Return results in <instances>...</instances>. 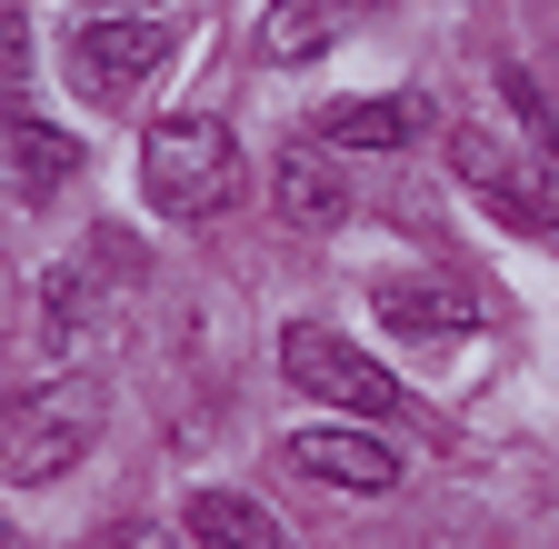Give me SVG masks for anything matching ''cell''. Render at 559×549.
Returning <instances> with one entry per match:
<instances>
[{"mask_svg": "<svg viewBox=\"0 0 559 549\" xmlns=\"http://www.w3.org/2000/svg\"><path fill=\"white\" fill-rule=\"evenodd\" d=\"M100 380H40V390H21L11 409H0V479L11 490H40V479H60V469H81L91 460V440H100Z\"/></svg>", "mask_w": 559, "mask_h": 549, "instance_id": "6da1fadb", "label": "cell"}, {"mask_svg": "<svg viewBox=\"0 0 559 549\" xmlns=\"http://www.w3.org/2000/svg\"><path fill=\"white\" fill-rule=\"evenodd\" d=\"M170 50H180V40H170L160 21H81V31H70V81H81V100L120 110Z\"/></svg>", "mask_w": 559, "mask_h": 549, "instance_id": "5b68a950", "label": "cell"}, {"mask_svg": "<svg viewBox=\"0 0 559 549\" xmlns=\"http://www.w3.org/2000/svg\"><path fill=\"white\" fill-rule=\"evenodd\" d=\"M280 211H290L300 230H340V211H349V190L330 180V160L290 151V160H280Z\"/></svg>", "mask_w": 559, "mask_h": 549, "instance_id": "4fadbf2b", "label": "cell"}, {"mask_svg": "<svg viewBox=\"0 0 559 549\" xmlns=\"http://www.w3.org/2000/svg\"><path fill=\"white\" fill-rule=\"evenodd\" d=\"M450 160H460V180H469L500 220L559 230V130H520V141H500L489 120H460Z\"/></svg>", "mask_w": 559, "mask_h": 549, "instance_id": "3957f363", "label": "cell"}, {"mask_svg": "<svg viewBox=\"0 0 559 549\" xmlns=\"http://www.w3.org/2000/svg\"><path fill=\"white\" fill-rule=\"evenodd\" d=\"M290 469L330 479V490H390V479H400V440H380L360 420H320V430L290 440Z\"/></svg>", "mask_w": 559, "mask_h": 549, "instance_id": "8992f818", "label": "cell"}, {"mask_svg": "<svg viewBox=\"0 0 559 549\" xmlns=\"http://www.w3.org/2000/svg\"><path fill=\"white\" fill-rule=\"evenodd\" d=\"M349 21H360V0H270V21H260V60L270 71H300V60L340 50Z\"/></svg>", "mask_w": 559, "mask_h": 549, "instance_id": "ba28073f", "label": "cell"}, {"mask_svg": "<svg viewBox=\"0 0 559 549\" xmlns=\"http://www.w3.org/2000/svg\"><path fill=\"white\" fill-rule=\"evenodd\" d=\"M280 370H290L320 409H349V420H400V380L370 360V350H349L340 330H320V320H290L280 330Z\"/></svg>", "mask_w": 559, "mask_h": 549, "instance_id": "277c9868", "label": "cell"}, {"mask_svg": "<svg viewBox=\"0 0 559 549\" xmlns=\"http://www.w3.org/2000/svg\"><path fill=\"white\" fill-rule=\"evenodd\" d=\"M190 539L200 549H290L280 520L260 500H240V490H190Z\"/></svg>", "mask_w": 559, "mask_h": 549, "instance_id": "7c38bea8", "label": "cell"}, {"mask_svg": "<svg viewBox=\"0 0 559 549\" xmlns=\"http://www.w3.org/2000/svg\"><path fill=\"white\" fill-rule=\"evenodd\" d=\"M140 180H151V200L170 220H210L240 200V141L210 110H170L151 120V141H140Z\"/></svg>", "mask_w": 559, "mask_h": 549, "instance_id": "7a4b0ae2", "label": "cell"}, {"mask_svg": "<svg viewBox=\"0 0 559 549\" xmlns=\"http://www.w3.org/2000/svg\"><path fill=\"white\" fill-rule=\"evenodd\" d=\"M370 310H380V330H400V339H460V330H479V300L450 290V281H380Z\"/></svg>", "mask_w": 559, "mask_h": 549, "instance_id": "9c48e42d", "label": "cell"}, {"mask_svg": "<svg viewBox=\"0 0 559 549\" xmlns=\"http://www.w3.org/2000/svg\"><path fill=\"white\" fill-rule=\"evenodd\" d=\"M91 549H200V539H180L170 520H110V529H100Z\"/></svg>", "mask_w": 559, "mask_h": 549, "instance_id": "5bb4252c", "label": "cell"}, {"mask_svg": "<svg viewBox=\"0 0 559 549\" xmlns=\"http://www.w3.org/2000/svg\"><path fill=\"white\" fill-rule=\"evenodd\" d=\"M70 180H81V141H70V130H50L40 110H21L11 120V200H60Z\"/></svg>", "mask_w": 559, "mask_h": 549, "instance_id": "30bf717a", "label": "cell"}, {"mask_svg": "<svg viewBox=\"0 0 559 549\" xmlns=\"http://www.w3.org/2000/svg\"><path fill=\"white\" fill-rule=\"evenodd\" d=\"M419 130H430V100H419V91H370V100H330L320 110L330 151H409Z\"/></svg>", "mask_w": 559, "mask_h": 549, "instance_id": "52a82bcc", "label": "cell"}, {"mask_svg": "<svg viewBox=\"0 0 559 549\" xmlns=\"http://www.w3.org/2000/svg\"><path fill=\"white\" fill-rule=\"evenodd\" d=\"M100 330V281L81 260H60L50 281H40V339H50V360H81V339Z\"/></svg>", "mask_w": 559, "mask_h": 549, "instance_id": "8fae6325", "label": "cell"}]
</instances>
